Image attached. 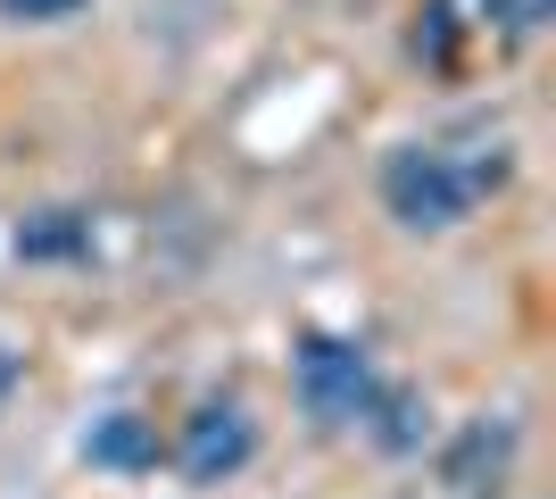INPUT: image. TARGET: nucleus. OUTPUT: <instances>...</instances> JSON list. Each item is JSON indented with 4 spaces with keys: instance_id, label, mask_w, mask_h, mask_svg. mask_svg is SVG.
Returning a JSON list of instances; mask_svg holds the SVG:
<instances>
[{
    "instance_id": "nucleus-1",
    "label": "nucleus",
    "mask_w": 556,
    "mask_h": 499,
    "mask_svg": "<svg viewBox=\"0 0 556 499\" xmlns=\"http://www.w3.org/2000/svg\"><path fill=\"white\" fill-rule=\"evenodd\" d=\"M498 175H507V150H498V142H473V150L424 142V150H391V166H382V200H391L399 225H457Z\"/></svg>"
},
{
    "instance_id": "nucleus-2",
    "label": "nucleus",
    "mask_w": 556,
    "mask_h": 499,
    "mask_svg": "<svg viewBox=\"0 0 556 499\" xmlns=\"http://www.w3.org/2000/svg\"><path fill=\"white\" fill-rule=\"evenodd\" d=\"M300 400H307V416L316 425H366L374 416V366H366V350H349V341H332V333H307L300 341Z\"/></svg>"
},
{
    "instance_id": "nucleus-3",
    "label": "nucleus",
    "mask_w": 556,
    "mask_h": 499,
    "mask_svg": "<svg viewBox=\"0 0 556 499\" xmlns=\"http://www.w3.org/2000/svg\"><path fill=\"white\" fill-rule=\"evenodd\" d=\"M250 450H257V425H250L232 400H208V408L184 425V450H175V458H184L191 483H225V475H241V466H250Z\"/></svg>"
},
{
    "instance_id": "nucleus-4",
    "label": "nucleus",
    "mask_w": 556,
    "mask_h": 499,
    "mask_svg": "<svg viewBox=\"0 0 556 499\" xmlns=\"http://www.w3.org/2000/svg\"><path fill=\"white\" fill-rule=\"evenodd\" d=\"M84 450H92V466H150V458H159V433L141 425V416H109Z\"/></svg>"
},
{
    "instance_id": "nucleus-5",
    "label": "nucleus",
    "mask_w": 556,
    "mask_h": 499,
    "mask_svg": "<svg viewBox=\"0 0 556 499\" xmlns=\"http://www.w3.org/2000/svg\"><path fill=\"white\" fill-rule=\"evenodd\" d=\"M25 259H50V250H75V216H50V225H34V234H17Z\"/></svg>"
},
{
    "instance_id": "nucleus-6",
    "label": "nucleus",
    "mask_w": 556,
    "mask_h": 499,
    "mask_svg": "<svg viewBox=\"0 0 556 499\" xmlns=\"http://www.w3.org/2000/svg\"><path fill=\"white\" fill-rule=\"evenodd\" d=\"M17 25H50V17H67V9H84V0H0Z\"/></svg>"
}]
</instances>
